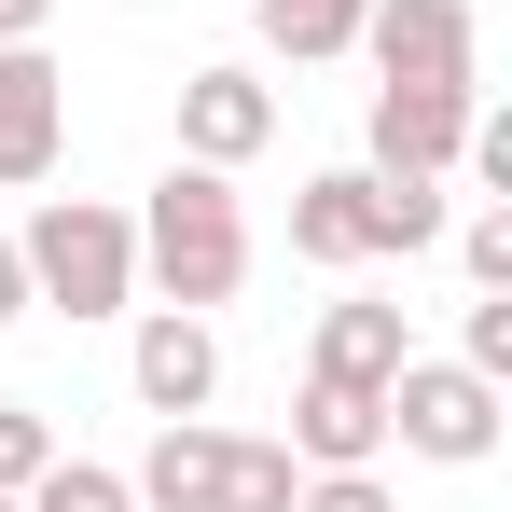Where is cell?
I'll list each match as a JSON object with an SVG mask.
<instances>
[{"instance_id":"cell-22","label":"cell","mask_w":512,"mask_h":512,"mask_svg":"<svg viewBox=\"0 0 512 512\" xmlns=\"http://www.w3.org/2000/svg\"><path fill=\"white\" fill-rule=\"evenodd\" d=\"M0 512H28V499H0Z\"/></svg>"},{"instance_id":"cell-8","label":"cell","mask_w":512,"mask_h":512,"mask_svg":"<svg viewBox=\"0 0 512 512\" xmlns=\"http://www.w3.org/2000/svg\"><path fill=\"white\" fill-rule=\"evenodd\" d=\"M56 153H70V70L42 42H0V194L56 180Z\"/></svg>"},{"instance_id":"cell-16","label":"cell","mask_w":512,"mask_h":512,"mask_svg":"<svg viewBox=\"0 0 512 512\" xmlns=\"http://www.w3.org/2000/svg\"><path fill=\"white\" fill-rule=\"evenodd\" d=\"M42 457H56V416H42V402H0V499H28Z\"/></svg>"},{"instance_id":"cell-10","label":"cell","mask_w":512,"mask_h":512,"mask_svg":"<svg viewBox=\"0 0 512 512\" xmlns=\"http://www.w3.org/2000/svg\"><path fill=\"white\" fill-rule=\"evenodd\" d=\"M291 471H388V388L305 374L291 388Z\"/></svg>"},{"instance_id":"cell-5","label":"cell","mask_w":512,"mask_h":512,"mask_svg":"<svg viewBox=\"0 0 512 512\" xmlns=\"http://www.w3.org/2000/svg\"><path fill=\"white\" fill-rule=\"evenodd\" d=\"M125 388H139V416H208L222 402V319L125 305Z\"/></svg>"},{"instance_id":"cell-21","label":"cell","mask_w":512,"mask_h":512,"mask_svg":"<svg viewBox=\"0 0 512 512\" xmlns=\"http://www.w3.org/2000/svg\"><path fill=\"white\" fill-rule=\"evenodd\" d=\"M56 28V0H0V42H42Z\"/></svg>"},{"instance_id":"cell-1","label":"cell","mask_w":512,"mask_h":512,"mask_svg":"<svg viewBox=\"0 0 512 512\" xmlns=\"http://www.w3.org/2000/svg\"><path fill=\"white\" fill-rule=\"evenodd\" d=\"M125 222H139V291H153V305L222 319V305L250 291V208H236V167H194V153H180Z\"/></svg>"},{"instance_id":"cell-4","label":"cell","mask_w":512,"mask_h":512,"mask_svg":"<svg viewBox=\"0 0 512 512\" xmlns=\"http://www.w3.org/2000/svg\"><path fill=\"white\" fill-rule=\"evenodd\" d=\"M499 416H512V388H485L457 346H443V360L416 346V360L388 374V443L429 457V471H485V457H499Z\"/></svg>"},{"instance_id":"cell-3","label":"cell","mask_w":512,"mask_h":512,"mask_svg":"<svg viewBox=\"0 0 512 512\" xmlns=\"http://www.w3.org/2000/svg\"><path fill=\"white\" fill-rule=\"evenodd\" d=\"M139 512H291V443H250V429H208V416H153V457L125 471Z\"/></svg>"},{"instance_id":"cell-19","label":"cell","mask_w":512,"mask_h":512,"mask_svg":"<svg viewBox=\"0 0 512 512\" xmlns=\"http://www.w3.org/2000/svg\"><path fill=\"white\" fill-rule=\"evenodd\" d=\"M291 512H402V499H388V471H305Z\"/></svg>"},{"instance_id":"cell-14","label":"cell","mask_w":512,"mask_h":512,"mask_svg":"<svg viewBox=\"0 0 512 512\" xmlns=\"http://www.w3.org/2000/svg\"><path fill=\"white\" fill-rule=\"evenodd\" d=\"M443 250V180H388L374 167V263H416Z\"/></svg>"},{"instance_id":"cell-12","label":"cell","mask_w":512,"mask_h":512,"mask_svg":"<svg viewBox=\"0 0 512 512\" xmlns=\"http://www.w3.org/2000/svg\"><path fill=\"white\" fill-rule=\"evenodd\" d=\"M291 263H319V277H360L374 263V167H319L291 194Z\"/></svg>"},{"instance_id":"cell-6","label":"cell","mask_w":512,"mask_h":512,"mask_svg":"<svg viewBox=\"0 0 512 512\" xmlns=\"http://www.w3.org/2000/svg\"><path fill=\"white\" fill-rule=\"evenodd\" d=\"M360 56H374V84H471L485 70V14L471 0H374L360 14Z\"/></svg>"},{"instance_id":"cell-17","label":"cell","mask_w":512,"mask_h":512,"mask_svg":"<svg viewBox=\"0 0 512 512\" xmlns=\"http://www.w3.org/2000/svg\"><path fill=\"white\" fill-rule=\"evenodd\" d=\"M457 263H471V291H512V194H485L457 222Z\"/></svg>"},{"instance_id":"cell-13","label":"cell","mask_w":512,"mask_h":512,"mask_svg":"<svg viewBox=\"0 0 512 512\" xmlns=\"http://www.w3.org/2000/svg\"><path fill=\"white\" fill-rule=\"evenodd\" d=\"M360 14H374V0H250V28H263L277 70H333V56H360Z\"/></svg>"},{"instance_id":"cell-2","label":"cell","mask_w":512,"mask_h":512,"mask_svg":"<svg viewBox=\"0 0 512 512\" xmlns=\"http://www.w3.org/2000/svg\"><path fill=\"white\" fill-rule=\"evenodd\" d=\"M14 263H28V305H56V319H125L139 305V222L111 194H42Z\"/></svg>"},{"instance_id":"cell-15","label":"cell","mask_w":512,"mask_h":512,"mask_svg":"<svg viewBox=\"0 0 512 512\" xmlns=\"http://www.w3.org/2000/svg\"><path fill=\"white\" fill-rule=\"evenodd\" d=\"M28 512H139V485H125L111 457H70V443H56L42 485H28Z\"/></svg>"},{"instance_id":"cell-9","label":"cell","mask_w":512,"mask_h":512,"mask_svg":"<svg viewBox=\"0 0 512 512\" xmlns=\"http://www.w3.org/2000/svg\"><path fill=\"white\" fill-rule=\"evenodd\" d=\"M180 153H194V167H250V153H277V84L236 70V56L180 70Z\"/></svg>"},{"instance_id":"cell-18","label":"cell","mask_w":512,"mask_h":512,"mask_svg":"<svg viewBox=\"0 0 512 512\" xmlns=\"http://www.w3.org/2000/svg\"><path fill=\"white\" fill-rule=\"evenodd\" d=\"M457 360H471L485 388H512V291H485V305L457 319Z\"/></svg>"},{"instance_id":"cell-7","label":"cell","mask_w":512,"mask_h":512,"mask_svg":"<svg viewBox=\"0 0 512 512\" xmlns=\"http://www.w3.org/2000/svg\"><path fill=\"white\" fill-rule=\"evenodd\" d=\"M471 111H485L471 84H374V111H360V167H388V180H457Z\"/></svg>"},{"instance_id":"cell-20","label":"cell","mask_w":512,"mask_h":512,"mask_svg":"<svg viewBox=\"0 0 512 512\" xmlns=\"http://www.w3.org/2000/svg\"><path fill=\"white\" fill-rule=\"evenodd\" d=\"M14 319H42V305H28V263H14V236H0V333H14Z\"/></svg>"},{"instance_id":"cell-11","label":"cell","mask_w":512,"mask_h":512,"mask_svg":"<svg viewBox=\"0 0 512 512\" xmlns=\"http://www.w3.org/2000/svg\"><path fill=\"white\" fill-rule=\"evenodd\" d=\"M402 360H416V319L388 291H346V305H319V333H305V374H346V388H388Z\"/></svg>"}]
</instances>
